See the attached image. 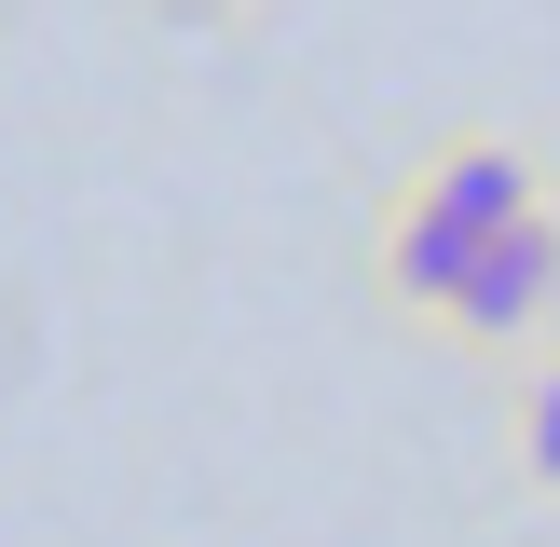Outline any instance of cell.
I'll return each mask as SVG.
<instances>
[{
  "label": "cell",
  "instance_id": "obj_4",
  "mask_svg": "<svg viewBox=\"0 0 560 547\" xmlns=\"http://www.w3.org/2000/svg\"><path fill=\"white\" fill-rule=\"evenodd\" d=\"M506 452H520V479L560 492V356H520V397H506Z\"/></svg>",
  "mask_w": 560,
  "mask_h": 547
},
{
  "label": "cell",
  "instance_id": "obj_2",
  "mask_svg": "<svg viewBox=\"0 0 560 547\" xmlns=\"http://www.w3.org/2000/svg\"><path fill=\"white\" fill-rule=\"evenodd\" d=\"M465 260H479V219H452L438 191H397V206H383V301H410V315H452Z\"/></svg>",
  "mask_w": 560,
  "mask_h": 547
},
{
  "label": "cell",
  "instance_id": "obj_3",
  "mask_svg": "<svg viewBox=\"0 0 560 547\" xmlns=\"http://www.w3.org/2000/svg\"><path fill=\"white\" fill-rule=\"evenodd\" d=\"M410 191H438L452 219H479V233H506L520 206H547V164L520 151V137H452V151H438V164H424Z\"/></svg>",
  "mask_w": 560,
  "mask_h": 547
},
{
  "label": "cell",
  "instance_id": "obj_1",
  "mask_svg": "<svg viewBox=\"0 0 560 547\" xmlns=\"http://www.w3.org/2000/svg\"><path fill=\"white\" fill-rule=\"evenodd\" d=\"M560 315V191L547 206H520L506 233H479V260H465V288H452V342H479V356H520L534 328Z\"/></svg>",
  "mask_w": 560,
  "mask_h": 547
}]
</instances>
